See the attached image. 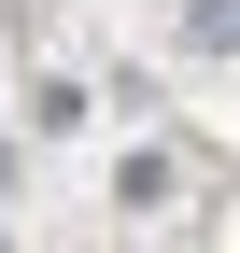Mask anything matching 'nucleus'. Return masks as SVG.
Segmentation results:
<instances>
[{"label":"nucleus","instance_id":"obj_1","mask_svg":"<svg viewBox=\"0 0 240 253\" xmlns=\"http://www.w3.org/2000/svg\"><path fill=\"white\" fill-rule=\"evenodd\" d=\"M184 28L198 42H240V0H184Z\"/></svg>","mask_w":240,"mask_h":253}]
</instances>
